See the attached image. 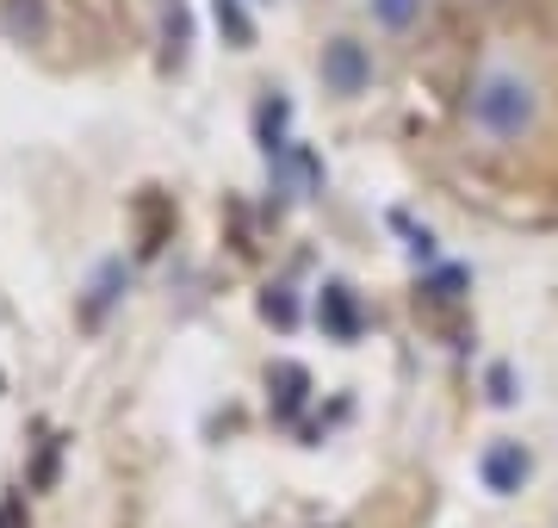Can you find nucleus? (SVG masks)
Returning <instances> with one entry per match:
<instances>
[{"label": "nucleus", "mask_w": 558, "mask_h": 528, "mask_svg": "<svg viewBox=\"0 0 558 528\" xmlns=\"http://www.w3.org/2000/svg\"><path fill=\"white\" fill-rule=\"evenodd\" d=\"M317 75L336 100H360V94L373 87V50L360 38H329L317 50Z\"/></svg>", "instance_id": "obj_2"}, {"label": "nucleus", "mask_w": 558, "mask_h": 528, "mask_svg": "<svg viewBox=\"0 0 558 528\" xmlns=\"http://www.w3.org/2000/svg\"><path fill=\"white\" fill-rule=\"evenodd\" d=\"M490 398L497 405H515V373L509 367H490Z\"/></svg>", "instance_id": "obj_11"}, {"label": "nucleus", "mask_w": 558, "mask_h": 528, "mask_svg": "<svg viewBox=\"0 0 558 528\" xmlns=\"http://www.w3.org/2000/svg\"><path fill=\"white\" fill-rule=\"evenodd\" d=\"M484 485L497 491V497H509V491H521V479H527V454H521V442H490L484 447Z\"/></svg>", "instance_id": "obj_3"}, {"label": "nucleus", "mask_w": 558, "mask_h": 528, "mask_svg": "<svg viewBox=\"0 0 558 528\" xmlns=\"http://www.w3.org/2000/svg\"><path fill=\"white\" fill-rule=\"evenodd\" d=\"M317 324H323V336H336V343H354V336H360V305H354V292H348L341 280L323 286Z\"/></svg>", "instance_id": "obj_4"}, {"label": "nucleus", "mask_w": 558, "mask_h": 528, "mask_svg": "<svg viewBox=\"0 0 558 528\" xmlns=\"http://www.w3.org/2000/svg\"><path fill=\"white\" fill-rule=\"evenodd\" d=\"M422 7H428V0H366L373 25H385V32H410V25L422 20Z\"/></svg>", "instance_id": "obj_8"}, {"label": "nucleus", "mask_w": 558, "mask_h": 528, "mask_svg": "<svg viewBox=\"0 0 558 528\" xmlns=\"http://www.w3.org/2000/svg\"><path fill=\"white\" fill-rule=\"evenodd\" d=\"M119 280H124V262H106L100 280H94V299H87V317H100V311L119 299Z\"/></svg>", "instance_id": "obj_10"}, {"label": "nucleus", "mask_w": 558, "mask_h": 528, "mask_svg": "<svg viewBox=\"0 0 558 528\" xmlns=\"http://www.w3.org/2000/svg\"><path fill=\"white\" fill-rule=\"evenodd\" d=\"M267 386L279 392V398H274L279 417H299V405H304V392H311V380H304V367H299V361H279L274 373H267Z\"/></svg>", "instance_id": "obj_7"}, {"label": "nucleus", "mask_w": 558, "mask_h": 528, "mask_svg": "<svg viewBox=\"0 0 558 528\" xmlns=\"http://www.w3.org/2000/svg\"><path fill=\"white\" fill-rule=\"evenodd\" d=\"M472 124H478L484 137H527L539 119V94L534 82L521 75V69H484L478 82H472V100H465Z\"/></svg>", "instance_id": "obj_1"}, {"label": "nucleus", "mask_w": 558, "mask_h": 528, "mask_svg": "<svg viewBox=\"0 0 558 528\" xmlns=\"http://www.w3.org/2000/svg\"><path fill=\"white\" fill-rule=\"evenodd\" d=\"M211 25H218V38L230 50H255V13H248V0H211Z\"/></svg>", "instance_id": "obj_5"}, {"label": "nucleus", "mask_w": 558, "mask_h": 528, "mask_svg": "<svg viewBox=\"0 0 558 528\" xmlns=\"http://www.w3.org/2000/svg\"><path fill=\"white\" fill-rule=\"evenodd\" d=\"M0 32L38 44L44 32H50V7H44V0H0Z\"/></svg>", "instance_id": "obj_6"}, {"label": "nucleus", "mask_w": 558, "mask_h": 528, "mask_svg": "<svg viewBox=\"0 0 558 528\" xmlns=\"http://www.w3.org/2000/svg\"><path fill=\"white\" fill-rule=\"evenodd\" d=\"M260 317H267L274 329L299 324V299H292V286H267V292H260Z\"/></svg>", "instance_id": "obj_9"}]
</instances>
